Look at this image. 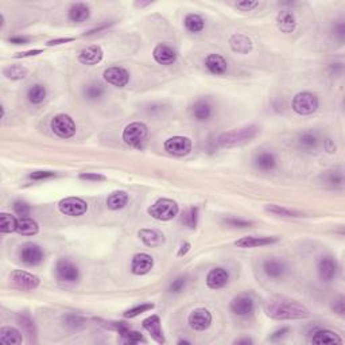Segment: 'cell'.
<instances>
[{
    "label": "cell",
    "instance_id": "83f0119b",
    "mask_svg": "<svg viewBox=\"0 0 345 345\" xmlns=\"http://www.w3.org/2000/svg\"><path fill=\"white\" fill-rule=\"evenodd\" d=\"M89 7L84 3H77L73 4L69 10V19H71L72 22L76 23H81L84 20L89 18Z\"/></svg>",
    "mask_w": 345,
    "mask_h": 345
},
{
    "label": "cell",
    "instance_id": "91938a15",
    "mask_svg": "<svg viewBox=\"0 0 345 345\" xmlns=\"http://www.w3.org/2000/svg\"><path fill=\"white\" fill-rule=\"evenodd\" d=\"M189 249H190V244H189V243H185V244L181 247V249L178 251V256L186 255V254L189 252Z\"/></svg>",
    "mask_w": 345,
    "mask_h": 345
},
{
    "label": "cell",
    "instance_id": "f546056e",
    "mask_svg": "<svg viewBox=\"0 0 345 345\" xmlns=\"http://www.w3.org/2000/svg\"><path fill=\"white\" fill-rule=\"evenodd\" d=\"M0 342L8 345L22 344V334L14 328H2L0 330Z\"/></svg>",
    "mask_w": 345,
    "mask_h": 345
},
{
    "label": "cell",
    "instance_id": "3957f363",
    "mask_svg": "<svg viewBox=\"0 0 345 345\" xmlns=\"http://www.w3.org/2000/svg\"><path fill=\"white\" fill-rule=\"evenodd\" d=\"M178 205L177 202L169 198H160L154 205L149 208V215L152 216L154 219L160 220V221H167V220L174 219L178 215Z\"/></svg>",
    "mask_w": 345,
    "mask_h": 345
},
{
    "label": "cell",
    "instance_id": "7c38bea8",
    "mask_svg": "<svg viewBox=\"0 0 345 345\" xmlns=\"http://www.w3.org/2000/svg\"><path fill=\"white\" fill-rule=\"evenodd\" d=\"M104 80L108 84H111V85L123 88V86H126L128 84V81H130V75L123 67H108L107 71L104 72Z\"/></svg>",
    "mask_w": 345,
    "mask_h": 345
},
{
    "label": "cell",
    "instance_id": "8992f818",
    "mask_svg": "<svg viewBox=\"0 0 345 345\" xmlns=\"http://www.w3.org/2000/svg\"><path fill=\"white\" fill-rule=\"evenodd\" d=\"M52 130L57 136L69 139L76 134V123L73 122L71 116L60 113L53 118L52 120Z\"/></svg>",
    "mask_w": 345,
    "mask_h": 345
},
{
    "label": "cell",
    "instance_id": "f5cc1de1",
    "mask_svg": "<svg viewBox=\"0 0 345 345\" xmlns=\"http://www.w3.org/2000/svg\"><path fill=\"white\" fill-rule=\"evenodd\" d=\"M42 50L39 49H35V50H29V52H23V53H18L15 56V58H26V57H31V56H37V54H41Z\"/></svg>",
    "mask_w": 345,
    "mask_h": 345
},
{
    "label": "cell",
    "instance_id": "db71d44e",
    "mask_svg": "<svg viewBox=\"0 0 345 345\" xmlns=\"http://www.w3.org/2000/svg\"><path fill=\"white\" fill-rule=\"evenodd\" d=\"M342 182V175L340 173H332L329 175V183L332 185H340Z\"/></svg>",
    "mask_w": 345,
    "mask_h": 345
},
{
    "label": "cell",
    "instance_id": "8d00e7d4",
    "mask_svg": "<svg viewBox=\"0 0 345 345\" xmlns=\"http://www.w3.org/2000/svg\"><path fill=\"white\" fill-rule=\"evenodd\" d=\"M3 75L11 80H22L27 76V69L22 65H11L3 69Z\"/></svg>",
    "mask_w": 345,
    "mask_h": 345
},
{
    "label": "cell",
    "instance_id": "1f68e13d",
    "mask_svg": "<svg viewBox=\"0 0 345 345\" xmlns=\"http://www.w3.org/2000/svg\"><path fill=\"white\" fill-rule=\"evenodd\" d=\"M275 164H277V160H275L274 154H271V152H262L256 156L255 159L256 167H259L260 170L264 171L272 170L275 167Z\"/></svg>",
    "mask_w": 345,
    "mask_h": 345
},
{
    "label": "cell",
    "instance_id": "836d02e7",
    "mask_svg": "<svg viewBox=\"0 0 345 345\" xmlns=\"http://www.w3.org/2000/svg\"><path fill=\"white\" fill-rule=\"evenodd\" d=\"M192 112H193V116L198 120V122H204V120L209 119V116H211L212 113V109L211 105H209L208 103H205V101H198V103H196V104L193 105Z\"/></svg>",
    "mask_w": 345,
    "mask_h": 345
},
{
    "label": "cell",
    "instance_id": "60d3db41",
    "mask_svg": "<svg viewBox=\"0 0 345 345\" xmlns=\"http://www.w3.org/2000/svg\"><path fill=\"white\" fill-rule=\"evenodd\" d=\"M123 338V341L127 342V344H137V342H146V340L143 338L139 332H135V330H126L124 333L120 334Z\"/></svg>",
    "mask_w": 345,
    "mask_h": 345
},
{
    "label": "cell",
    "instance_id": "680465c9",
    "mask_svg": "<svg viewBox=\"0 0 345 345\" xmlns=\"http://www.w3.org/2000/svg\"><path fill=\"white\" fill-rule=\"evenodd\" d=\"M325 147H327V151L328 152H334L336 151V146H334V143L330 139H327L325 141Z\"/></svg>",
    "mask_w": 345,
    "mask_h": 345
},
{
    "label": "cell",
    "instance_id": "ee69618b",
    "mask_svg": "<svg viewBox=\"0 0 345 345\" xmlns=\"http://www.w3.org/2000/svg\"><path fill=\"white\" fill-rule=\"evenodd\" d=\"M14 211L20 217H27V216L30 215L31 209L29 206V204H26L25 201H16L15 204H14Z\"/></svg>",
    "mask_w": 345,
    "mask_h": 345
},
{
    "label": "cell",
    "instance_id": "4fadbf2b",
    "mask_svg": "<svg viewBox=\"0 0 345 345\" xmlns=\"http://www.w3.org/2000/svg\"><path fill=\"white\" fill-rule=\"evenodd\" d=\"M212 323V314L204 308L196 309L190 313L189 315V325L194 330H205L208 329Z\"/></svg>",
    "mask_w": 345,
    "mask_h": 345
},
{
    "label": "cell",
    "instance_id": "f6af8a7d",
    "mask_svg": "<svg viewBox=\"0 0 345 345\" xmlns=\"http://www.w3.org/2000/svg\"><path fill=\"white\" fill-rule=\"evenodd\" d=\"M82 324H84V319H82L81 317H78V315L69 314L66 318H65V325H66V327L78 328L81 327Z\"/></svg>",
    "mask_w": 345,
    "mask_h": 345
},
{
    "label": "cell",
    "instance_id": "9a60e30c",
    "mask_svg": "<svg viewBox=\"0 0 345 345\" xmlns=\"http://www.w3.org/2000/svg\"><path fill=\"white\" fill-rule=\"evenodd\" d=\"M255 304L254 300L249 295H239V297L234 298L231 302V310L236 315H248L254 312Z\"/></svg>",
    "mask_w": 345,
    "mask_h": 345
},
{
    "label": "cell",
    "instance_id": "9f6ffc18",
    "mask_svg": "<svg viewBox=\"0 0 345 345\" xmlns=\"http://www.w3.org/2000/svg\"><path fill=\"white\" fill-rule=\"evenodd\" d=\"M10 42L14 43V45H26L27 42H29V38L26 37H14L10 38Z\"/></svg>",
    "mask_w": 345,
    "mask_h": 345
},
{
    "label": "cell",
    "instance_id": "7402d4cb",
    "mask_svg": "<svg viewBox=\"0 0 345 345\" xmlns=\"http://www.w3.org/2000/svg\"><path fill=\"white\" fill-rule=\"evenodd\" d=\"M277 25H278V29L282 33H293L297 27V19L294 16V14L291 11H281L277 16Z\"/></svg>",
    "mask_w": 345,
    "mask_h": 345
},
{
    "label": "cell",
    "instance_id": "5bb4252c",
    "mask_svg": "<svg viewBox=\"0 0 345 345\" xmlns=\"http://www.w3.org/2000/svg\"><path fill=\"white\" fill-rule=\"evenodd\" d=\"M338 270L337 262L332 258V256H324L321 258L318 262V274L319 278L325 281V282H329L332 279L336 277Z\"/></svg>",
    "mask_w": 345,
    "mask_h": 345
},
{
    "label": "cell",
    "instance_id": "8fae6325",
    "mask_svg": "<svg viewBox=\"0 0 345 345\" xmlns=\"http://www.w3.org/2000/svg\"><path fill=\"white\" fill-rule=\"evenodd\" d=\"M43 259V252L39 245L34 243H27L22 247L20 251V260L26 266H38Z\"/></svg>",
    "mask_w": 345,
    "mask_h": 345
},
{
    "label": "cell",
    "instance_id": "f907efd6",
    "mask_svg": "<svg viewBox=\"0 0 345 345\" xmlns=\"http://www.w3.org/2000/svg\"><path fill=\"white\" fill-rule=\"evenodd\" d=\"M81 179H86V181H105V177L101 174H96V173H86V174L80 175Z\"/></svg>",
    "mask_w": 345,
    "mask_h": 345
},
{
    "label": "cell",
    "instance_id": "cb8c5ba5",
    "mask_svg": "<svg viewBox=\"0 0 345 345\" xmlns=\"http://www.w3.org/2000/svg\"><path fill=\"white\" fill-rule=\"evenodd\" d=\"M137 235L147 247H158L165 243L164 234L156 229H141Z\"/></svg>",
    "mask_w": 345,
    "mask_h": 345
},
{
    "label": "cell",
    "instance_id": "7bdbcfd3",
    "mask_svg": "<svg viewBox=\"0 0 345 345\" xmlns=\"http://www.w3.org/2000/svg\"><path fill=\"white\" fill-rule=\"evenodd\" d=\"M151 309H154V305L152 304L139 305V306H135V308L127 310V312L124 313V317H127V318H132V317H136V315L142 314V313L149 312V310H151Z\"/></svg>",
    "mask_w": 345,
    "mask_h": 345
},
{
    "label": "cell",
    "instance_id": "d6986e66",
    "mask_svg": "<svg viewBox=\"0 0 345 345\" xmlns=\"http://www.w3.org/2000/svg\"><path fill=\"white\" fill-rule=\"evenodd\" d=\"M229 281V274L224 268H213L206 277V285L209 289H221Z\"/></svg>",
    "mask_w": 345,
    "mask_h": 345
},
{
    "label": "cell",
    "instance_id": "f35d334b",
    "mask_svg": "<svg viewBox=\"0 0 345 345\" xmlns=\"http://www.w3.org/2000/svg\"><path fill=\"white\" fill-rule=\"evenodd\" d=\"M104 93V88L100 85V84H90V85L85 86L84 89V96L88 100H96V99H100Z\"/></svg>",
    "mask_w": 345,
    "mask_h": 345
},
{
    "label": "cell",
    "instance_id": "bcb514c9",
    "mask_svg": "<svg viewBox=\"0 0 345 345\" xmlns=\"http://www.w3.org/2000/svg\"><path fill=\"white\" fill-rule=\"evenodd\" d=\"M186 285V278L185 277H178V278L173 281V283L170 285V291L171 293H179L183 290Z\"/></svg>",
    "mask_w": 345,
    "mask_h": 345
},
{
    "label": "cell",
    "instance_id": "603a6c76",
    "mask_svg": "<svg viewBox=\"0 0 345 345\" xmlns=\"http://www.w3.org/2000/svg\"><path fill=\"white\" fill-rule=\"evenodd\" d=\"M101 60H103V50L99 46H89L84 49L78 56V61L84 65H96Z\"/></svg>",
    "mask_w": 345,
    "mask_h": 345
},
{
    "label": "cell",
    "instance_id": "f1b7e54d",
    "mask_svg": "<svg viewBox=\"0 0 345 345\" xmlns=\"http://www.w3.org/2000/svg\"><path fill=\"white\" fill-rule=\"evenodd\" d=\"M38 231H39V226L30 217H20L18 220V225H16L18 234L25 235V236H33V235L38 234Z\"/></svg>",
    "mask_w": 345,
    "mask_h": 345
},
{
    "label": "cell",
    "instance_id": "c3c4849f",
    "mask_svg": "<svg viewBox=\"0 0 345 345\" xmlns=\"http://www.w3.org/2000/svg\"><path fill=\"white\" fill-rule=\"evenodd\" d=\"M56 173H53V171H35V173H31L30 178L37 179V181H41V179H46V178H52L54 177Z\"/></svg>",
    "mask_w": 345,
    "mask_h": 345
},
{
    "label": "cell",
    "instance_id": "d590c367",
    "mask_svg": "<svg viewBox=\"0 0 345 345\" xmlns=\"http://www.w3.org/2000/svg\"><path fill=\"white\" fill-rule=\"evenodd\" d=\"M204 19L197 14H189L185 18V27L192 33H198L204 30Z\"/></svg>",
    "mask_w": 345,
    "mask_h": 345
},
{
    "label": "cell",
    "instance_id": "5b68a950",
    "mask_svg": "<svg viewBox=\"0 0 345 345\" xmlns=\"http://www.w3.org/2000/svg\"><path fill=\"white\" fill-rule=\"evenodd\" d=\"M146 137H147V127L143 123H131L123 131V141L132 147H139Z\"/></svg>",
    "mask_w": 345,
    "mask_h": 345
},
{
    "label": "cell",
    "instance_id": "6125c7cd",
    "mask_svg": "<svg viewBox=\"0 0 345 345\" xmlns=\"http://www.w3.org/2000/svg\"><path fill=\"white\" fill-rule=\"evenodd\" d=\"M235 344H238V345H240V344H252V340H249V338H243V340H236V341H235Z\"/></svg>",
    "mask_w": 345,
    "mask_h": 345
},
{
    "label": "cell",
    "instance_id": "74e56055",
    "mask_svg": "<svg viewBox=\"0 0 345 345\" xmlns=\"http://www.w3.org/2000/svg\"><path fill=\"white\" fill-rule=\"evenodd\" d=\"M300 146L301 149L306 150V151L315 150L318 146V137L314 134H304L300 137Z\"/></svg>",
    "mask_w": 345,
    "mask_h": 345
},
{
    "label": "cell",
    "instance_id": "816d5d0a",
    "mask_svg": "<svg viewBox=\"0 0 345 345\" xmlns=\"http://www.w3.org/2000/svg\"><path fill=\"white\" fill-rule=\"evenodd\" d=\"M75 41V38H58V39H52L49 41L46 45L48 46H56V45H62V43H66V42Z\"/></svg>",
    "mask_w": 345,
    "mask_h": 345
},
{
    "label": "cell",
    "instance_id": "6f0895ef",
    "mask_svg": "<svg viewBox=\"0 0 345 345\" xmlns=\"http://www.w3.org/2000/svg\"><path fill=\"white\" fill-rule=\"evenodd\" d=\"M287 332H289V328H283V329L278 330V332H275V333L272 334V336H271V340H275V338L282 337L283 334H285V333H287Z\"/></svg>",
    "mask_w": 345,
    "mask_h": 345
},
{
    "label": "cell",
    "instance_id": "ffe728a7",
    "mask_svg": "<svg viewBox=\"0 0 345 345\" xmlns=\"http://www.w3.org/2000/svg\"><path fill=\"white\" fill-rule=\"evenodd\" d=\"M143 328H145L150 334H151V337L155 340L156 342H159V344H164L165 342V337H164V332H162V327H160V319L158 315H150L149 318H146L143 321Z\"/></svg>",
    "mask_w": 345,
    "mask_h": 345
},
{
    "label": "cell",
    "instance_id": "2e32d148",
    "mask_svg": "<svg viewBox=\"0 0 345 345\" xmlns=\"http://www.w3.org/2000/svg\"><path fill=\"white\" fill-rule=\"evenodd\" d=\"M279 240V238L277 236H247V238H241L240 240L235 241V245L236 247H240V248H254V247H262V245H268L274 244Z\"/></svg>",
    "mask_w": 345,
    "mask_h": 345
},
{
    "label": "cell",
    "instance_id": "484cf974",
    "mask_svg": "<svg viewBox=\"0 0 345 345\" xmlns=\"http://www.w3.org/2000/svg\"><path fill=\"white\" fill-rule=\"evenodd\" d=\"M313 344L325 345V344H341L342 340L338 337L337 334L332 332V330H318L315 332L312 338Z\"/></svg>",
    "mask_w": 345,
    "mask_h": 345
},
{
    "label": "cell",
    "instance_id": "681fc988",
    "mask_svg": "<svg viewBox=\"0 0 345 345\" xmlns=\"http://www.w3.org/2000/svg\"><path fill=\"white\" fill-rule=\"evenodd\" d=\"M226 223L232 226H239V228H245V226L252 225L251 221H247V220H240V219H229V220H226Z\"/></svg>",
    "mask_w": 345,
    "mask_h": 345
},
{
    "label": "cell",
    "instance_id": "9c48e42d",
    "mask_svg": "<svg viewBox=\"0 0 345 345\" xmlns=\"http://www.w3.org/2000/svg\"><path fill=\"white\" fill-rule=\"evenodd\" d=\"M56 275L61 282L75 283L80 278V271L77 266L69 260H60L56 266Z\"/></svg>",
    "mask_w": 345,
    "mask_h": 345
},
{
    "label": "cell",
    "instance_id": "30bf717a",
    "mask_svg": "<svg viewBox=\"0 0 345 345\" xmlns=\"http://www.w3.org/2000/svg\"><path fill=\"white\" fill-rule=\"evenodd\" d=\"M11 282L20 290H26V291H31V290L37 289L39 286V278L35 275L26 272V271L16 270L11 274Z\"/></svg>",
    "mask_w": 345,
    "mask_h": 345
},
{
    "label": "cell",
    "instance_id": "e575fe53",
    "mask_svg": "<svg viewBox=\"0 0 345 345\" xmlns=\"http://www.w3.org/2000/svg\"><path fill=\"white\" fill-rule=\"evenodd\" d=\"M16 225H18V220L14 216H11L10 213L0 215V231L3 234H11L16 231Z\"/></svg>",
    "mask_w": 345,
    "mask_h": 345
},
{
    "label": "cell",
    "instance_id": "7a4b0ae2",
    "mask_svg": "<svg viewBox=\"0 0 345 345\" xmlns=\"http://www.w3.org/2000/svg\"><path fill=\"white\" fill-rule=\"evenodd\" d=\"M259 134V127L258 126H247L243 128H236L229 132H225L219 137V145L221 147L229 149V147H236L251 142L256 135Z\"/></svg>",
    "mask_w": 345,
    "mask_h": 345
},
{
    "label": "cell",
    "instance_id": "52a82bcc",
    "mask_svg": "<svg viewBox=\"0 0 345 345\" xmlns=\"http://www.w3.org/2000/svg\"><path fill=\"white\" fill-rule=\"evenodd\" d=\"M58 209L62 215L72 216V217H77L88 211V204L81 198H76V197H69L65 200L60 201L58 204Z\"/></svg>",
    "mask_w": 345,
    "mask_h": 345
},
{
    "label": "cell",
    "instance_id": "4dcf8cb0",
    "mask_svg": "<svg viewBox=\"0 0 345 345\" xmlns=\"http://www.w3.org/2000/svg\"><path fill=\"white\" fill-rule=\"evenodd\" d=\"M128 202V194L123 190L119 192H113L111 196L108 197L107 205L108 208L112 209V211H118V209H123Z\"/></svg>",
    "mask_w": 345,
    "mask_h": 345
},
{
    "label": "cell",
    "instance_id": "d4e9b609",
    "mask_svg": "<svg viewBox=\"0 0 345 345\" xmlns=\"http://www.w3.org/2000/svg\"><path fill=\"white\" fill-rule=\"evenodd\" d=\"M205 66L213 75H224L226 72V61L220 54H209L205 60Z\"/></svg>",
    "mask_w": 345,
    "mask_h": 345
},
{
    "label": "cell",
    "instance_id": "277c9868",
    "mask_svg": "<svg viewBox=\"0 0 345 345\" xmlns=\"http://www.w3.org/2000/svg\"><path fill=\"white\" fill-rule=\"evenodd\" d=\"M318 99L310 92H301L293 100V109L300 115H310L317 111Z\"/></svg>",
    "mask_w": 345,
    "mask_h": 345
},
{
    "label": "cell",
    "instance_id": "e0dca14e",
    "mask_svg": "<svg viewBox=\"0 0 345 345\" xmlns=\"http://www.w3.org/2000/svg\"><path fill=\"white\" fill-rule=\"evenodd\" d=\"M154 266V259L147 254H136L132 258L131 263V270L135 275H145L150 272V270Z\"/></svg>",
    "mask_w": 345,
    "mask_h": 345
},
{
    "label": "cell",
    "instance_id": "44dd1931",
    "mask_svg": "<svg viewBox=\"0 0 345 345\" xmlns=\"http://www.w3.org/2000/svg\"><path fill=\"white\" fill-rule=\"evenodd\" d=\"M229 46L239 54H248L252 50V42L244 34H234L229 39Z\"/></svg>",
    "mask_w": 345,
    "mask_h": 345
},
{
    "label": "cell",
    "instance_id": "6da1fadb",
    "mask_svg": "<svg viewBox=\"0 0 345 345\" xmlns=\"http://www.w3.org/2000/svg\"><path fill=\"white\" fill-rule=\"evenodd\" d=\"M268 317L274 319H300L309 317L306 306L285 297L271 298L266 305Z\"/></svg>",
    "mask_w": 345,
    "mask_h": 345
},
{
    "label": "cell",
    "instance_id": "4316f807",
    "mask_svg": "<svg viewBox=\"0 0 345 345\" xmlns=\"http://www.w3.org/2000/svg\"><path fill=\"white\" fill-rule=\"evenodd\" d=\"M263 270L266 272L267 277L270 278H281L283 274H285L286 271V266L283 262L277 259H268L264 262L263 264Z\"/></svg>",
    "mask_w": 345,
    "mask_h": 345
},
{
    "label": "cell",
    "instance_id": "d6a6232c",
    "mask_svg": "<svg viewBox=\"0 0 345 345\" xmlns=\"http://www.w3.org/2000/svg\"><path fill=\"white\" fill-rule=\"evenodd\" d=\"M46 97V88L41 84L33 85L27 92V99L33 104H41Z\"/></svg>",
    "mask_w": 345,
    "mask_h": 345
},
{
    "label": "cell",
    "instance_id": "b9f144b4",
    "mask_svg": "<svg viewBox=\"0 0 345 345\" xmlns=\"http://www.w3.org/2000/svg\"><path fill=\"white\" fill-rule=\"evenodd\" d=\"M266 211L271 212L274 215L285 216V217H298V216H301V213H298V212L290 211V209L282 208V206H278V205H268V206H266Z\"/></svg>",
    "mask_w": 345,
    "mask_h": 345
},
{
    "label": "cell",
    "instance_id": "ab89813d",
    "mask_svg": "<svg viewBox=\"0 0 345 345\" xmlns=\"http://www.w3.org/2000/svg\"><path fill=\"white\" fill-rule=\"evenodd\" d=\"M197 217H198V209L197 208H190L183 213L182 216V224H185L186 226L189 228H196L197 225Z\"/></svg>",
    "mask_w": 345,
    "mask_h": 345
},
{
    "label": "cell",
    "instance_id": "ac0fdd59",
    "mask_svg": "<svg viewBox=\"0 0 345 345\" xmlns=\"http://www.w3.org/2000/svg\"><path fill=\"white\" fill-rule=\"evenodd\" d=\"M152 56H154V60L158 63H160V65H170L177 58L174 49L165 45V43H160V45L156 46L154 49V52H152Z\"/></svg>",
    "mask_w": 345,
    "mask_h": 345
},
{
    "label": "cell",
    "instance_id": "11a10c76",
    "mask_svg": "<svg viewBox=\"0 0 345 345\" xmlns=\"http://www.w3.org/2000/svg\"><path fill=\"white\" fill-rule=\"evenodd\" d=\"M333 310L338 314H344V298H340L333 304Z\"/></svg>",
    "mask_w": 345,
    "mask_h": 345
},
{
    "label": "cell",
    "instance_id": "94428289",
    "mask_svg": "<svg viewBox=\"0 0 345 345\" xmlns=\"http://www.w3.org/2000/svg\"><path fill=\"white\" fill-rule=\"evenodd\" d=\"M107 27H108V25H103V26H100V27H96V29H93V30L88 31V33H86V35H90V34H95V33H97V31L104 30V29H107Z\"/></svg>",
    "mask_w": 345,
    "mask_h": 345
},
{
    "label": "cell",
    "instance_id": "7dc6e473",
    "mask_svg": "<svg viewBox=\"0 0 345 345\" xmlns=\"http://www.w3.org/2000/svg\"><path fill=\"white\" fill-rule=\"evenodd\" d=\"M259 6L258 2H251V0H244V2H239L236 3V8H239L240 11H252L254 8Z\"/></svg>",
    "mask_w": 345,
    "mask_h": 345
},
{
    "label": "cell",
    "instance_id": "ba28073f",
    "mask_svg": "<svg viewBox=\"0 0 345 345\" xmlns=\"http://www.w3.org/2000/svg\"><path fill=\"white\" fill-rule=\"evenodd\" d=\"M165 150L175 156L188 155L192 151V141L186 136H173L165 142Z\"/></svg>",
    "mask_w": 345,
    "mask_h": 345
}]
</instances>
